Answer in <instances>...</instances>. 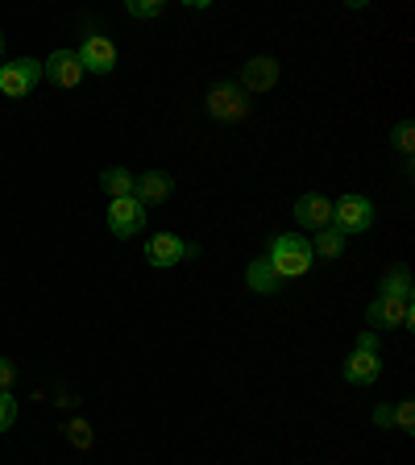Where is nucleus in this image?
I'll return each instance as SVG.
<instances>
[{
    "mask_svg": "<svg viewBox=\"0 0 415 465\" xmlns=\"http://www.w3.org/2000/svg\"><path fill=\"white\" fill-rule=\"evenodd\" d=\"M311 242H303V237H295V232H287V237H274L271 253H266V262L274 266V274H279L282 282L287 279H303V274L311 271Z\"/></svg>",
    "mask_w": 415,
    "mask_h": 465,
    "instance_id": "nucleus-1",
    "label": "nucleus"
},
{
    "mask_svg": "<svg viewBox=\"0 0 415 465\" xmlns=\"http://www.w3.org/2000/svg\"><path fill=\"white\" fill-rule=\"evenodd\" d=\"M42 79V63L38 58H13V63H0V92L13 100L29 96Z\"/></svg>",
    "mask_w": 415,
    "mask_h": 465,
    "instance_id": "nucleus-2",
    "label": "nucleus"
},
{
    "mask_svg": "<svg viewBox=\"0 0 415 465\" xmlns=\"http://www.w3.org/2000/svg\"><path fill=\"white\" fill-rule=\"evenodd\" d=\"M370 224H374V203L366 200V195H341L337 203H332V229H341L349 237V232H366Z\"/></svg>",
    "mask_w": 415,
    "mask_h": 465,
    "instance_id": "nucleus-3",
    "label": "nucleus"
},
{
    "mask_svg": "<svg viewBox=\"0 0 415 465\" xmlns=\"http://www.w3.org/2000/svg\"><path fill=\"white\" fill-rule=\"evenodd\" d=\"M195 245H187V242H179L174 232H154L150 242H145V262L150 266H158V271H171V266H179L183 258H195Z\"/></svg>",
    "mask_w": 415,
    "mask_h": 465,
    "instance_id": "nucleus-4",
    "label": "nucleus"
},
{
    "mask_svg": "<svg viewBox=\"0 0 415 465\" xmlns=\"http://www.w3.org/2000/svg\"><path fill=\"white\" fill-rule=\"evenodd\" d=\"M79 67H84V75L92 71V75H108V71L116 67V46L104 38V34H87V42L75 50Z\"/></svg>",
    "mask_w": 415,
    "mask_h": 465,
    "instance_id": "nucleus-5",
    "label": "nucleus"
},
{
    "mask_svg": "<svg viewBox=\"0 0 415 465\" xmlns=\"http://www.w3.org/2000/svg\"><path fill=\"white\" fill-rule=\"evenodd\" d=\"M366 324H370V332L407 329V324H411V303H403V300H374L366 308Z\"/></svg>",
    "mask_w": 415,
    "mask_h": 465,
    "instance_id": "nucleus-6",
    "label": "nucleus"
},
{
    "mask_svg": "<svg viewBox=\"0 0 415 465\" xmlns=\"http://www.w3.org/2000/svg\"><path fill=\"white\" fill-rule=\"evenodd\" d=\"M208 113H212L216 121H242V116L250 113V100H245V92L237 84H216L212 92H208Z\"/></svg>",
    "mask_w": 415,
    "mask_h": 465,
    "instance_id": "nucleus-7",
    "label": "nucleus"
},
{
    "mask_svg": "<svg viewBox=\"0 0 415 465\" xmlns=\"http://www.w3.org/2000/svg\"><path fill=\"white\" fill-rule=\"evenodd\" d=\"M108 229H113V237H133V232L145 229V208L133 200V195H125V200H113L108 203Z\"/></svg>",
    "mask_w": 415,
    "mask_h": 465,
    "instance_id": "nucleus-8",
    "label": "nucleus"
},
{
    "mask_svg": "<svg viewBox=\"0 0 415 465\" xmlns=\"http://www.w3.org/2000/svg\"><path fill=\"white\" fill-rule=\"evenodd\" d=\"M295 224H300V229H311V232L329 229L332 224V200L329 195H320V192L300 195V200H295Z\"/></svg>",
    "mask_w": 415,
    "mask_h": 465,
    "instance_id": "nucleus-9",
    "label": "nucleus"
},
{
    "mask_svg": "<svg viewBox=\"0 0 415 465\" xmlns=\"http://www.w3.org/2000/svg\"><path fill=\"white\" fill-rule=\"evenodd\" d=\"M42 75H46L54 87H79V79H84V67H79L75 50H54V54L42 63Z\"/></svg>",
    "mask_w": 415,
    "mask_h": 465,
    "instance_id": "nucleus-10",
    "label": "nucleus"
},
{
    "mask_svg": "<svg viewBox=\"0 0 415 465\" xmlns=\"http://www.w3.org/2000/svg\"><path fill=\"white\" fill-rule=\"evenodd\" d=\"M279 84V63L274 58H250L242 67V92L250 96V92H271V87Z\"/></svg>",
    "mask_w": 415,
    "mask_h": 465,
    "instance_id": "nucleus-11",
    "label": "nucleus"
},
{
    "mask_svg": "<svg viewBox=\"0 0 415 465\" xmlns=\"http://www.w3.org/2000/svg\"><path fill=\"white\" fill-rule=\"evenodd\" d=\"M378 374H382V361H378V353H370V349H353L345 361V382H353V387H374Z\"/></svg>",
    "mask_w": 415,
    "mask_h": 465,
    "instance_id": "nucleus-12",
    "label": "nucleus"
},
{
    "mask_svg": "<svg viewBox=\"0 0 415 465\" xmlns=\"http://www.w3.org/2000/svg\"><path fill=\"white\" fill-rule=\"evenodd\" d=\"M171 192H174V179L163 171H150V174H142V179H133V200L142 203V208L145 203H166Z\"/></svg>",
    "mask_w": 415,
    "mask_h": 465,
    "instance_id": "nucleus-13",
    "label": "nucleus"
},
{
    "mask_svg": "<svg viewBox=\"0 0 415 465\" xmlns=\"http://www.w3.org/2000/svg\"><path fill=\"white\" fill-rule=\"evenodd\" d=\"M245 282H250L258 295H274V291L282 287V279L274 274V266H271L266 258H253V262H250V271H245Z\"/></svg>",
    "mask_w": 415,
    "mask_h": 465,
    "instance_id": "nucleus-14",
    "label": "nucleus"
},
{
    "mask_svg": "<svg viewBox=\"0 0 415 465\" xmlns=\"http://www.w3.org/2000/svg\"><path fill=\"white\" fill-rule=\"evenodd\" d=\"M411 271L407 266H399V271H390L387 279H382V295L378 300H403V303H411Z\"/></svg>",
    "mask_w": 415,
    "mask_h": 465,
    "instance_id": "nucleus-15",
    "label": "nucleus"
},
{
    "mask_svg": "<svg viewBox=\"0 0 415 465\" xmlns=\"http://www.w3.org/2000/svg\"><path fill=\"white\" fill-rule=\"evenodd\" d=\"M100 187H104L113 200H125V195H133V174H129L125 166H108V171L100 174Z\"/></svg>",
    "mask_w": 415,
    "mask_h": 465,
    "instance_id": "nucleus-16",
    "label": "nucleus"
},
{
    "mask_svg": "<svg viewBox=\"0 0 415 465\" xmlns=\"http://www.w3.org/2000/svg\"><path fill=\"white\" fill-rule=\"evenodd\" d=\"M311 253H320V258H341L345 253V232L341 229H320L316 232V242H311Z\"/></svg>",
    "mask_w": 415,
    "mask_h": 465,
    "instance_id": "nucleus-17",
    "label": "nucleus"
},
{
    "mask_svg": "<svg viewBox=\"0 0 415 465\" xmlns=\"http://www.w3.org/2000/svg\"><path fill=\"white\" fill-rule=\"evenodd\" d=\"M13 420H17V399L9 391H0V432H9Z\"/></svg>",
    "mask_w": 415,
    "mask_h": 465,
    "instance_id": "nucleus-18",
    "label": "nucleus"
},
{
    "mask_svg": "<svg viewBox=\"0 0 415 465\" xmlns=\"http://www.w3.org/2000/svg\"><path fill=\"white\" fill-rule=\"evenodd\" d=\"M125 9H129V17H158V13H163V0H129Z\"/></svg>",
    "mask_w": 415,
    "mask_h": 465,
    "instance_id": "nucleus-19",
    "label": "nucleus"
},
{
    "mask_svg": "<svg viewBox=\"0 0 415 465\" xmlns=\"http://www.w3.org/2000/svg\"><path fill=\"white\" fill-rule=\"evenodd\" d=\"M395 424H399V432H415V403L411 399H403V403L395 407Z\"/></svg>",
    "mask_w": 415,
    "mask_h": 465,
    "instance_id": "nucleus-20",
    "label": "nucleus"
},
{
    "mask_svg": "<svg viewBox=\"0 0 415 465\" xmlns=\"http://www.w3.org/2000/svg\"><path fill=\"white\" fill-rule=\"evenodd\" d=\"M395 145L403 150V154H411V145H415V125L411 121H403V125L395 129Z\"/></svg>",
    "mask_w": 415,
    "mask_h": 465,
    "instance_id": "nucleus-21",
    "label": "nucleus"
},
{
    "mask_svg": "<svg viewBox=\"0 0 415 465\" xmlns=\"http://www.w3.org/2000/svg\"><path fill=\"white\" fill-rule=\"evenodd\" d=\"M13 378H17L13 361H9V358H0V391H9V387H13Z\"/></svg>",
    "mask_w": 415,
    "mask_h": 465,
    "instance_id": "nucleus-22",
    "label": "nucleus"
},
{
    "mask_svg": "<svg viewBox=\"0 0 415 465\" xmlns=\"http://www.w3.org/2000/svg\"><path fill=\"white\" fill-rule=\"evenodd\" d=\"M71 440H75V445H87V440H92V436H87V424H71Z\"/></svg>",
    "mask_w": 415,
    "mask_h": 465,
    "instance_id": "nucleus-23",
    "label": "nucleus"
},
{
    "mask_svg": "<svg viewBox=\"0 0 415 465\" xmlns=\"http://www.w3.org/2000/svg\"><path fill=\"white\" fill-rule=\"evenodd\" d=\"M358 349H370V353H378V332H361V337H358Z\"/></svg>",
    "mask_w": 415,
    "mask_h": 465,
    "instance_id": "nucleus-24",
    "label": "nucleus"
},
{
    "mask_svg": "<svg viewBox=\"0 0 415 465\" xmlns=\"http://www.w3.org/2000/svg\"><path fill=\"white\" fill-rule=\"evenodd\" d=\"M374 424H395V411L390 407H374Z\"/></svg>",
    "mask_w": 415,
    "mask_h": 465,
    "instance_id": "nucleus-25",
    "label": "nucleus"
},
{
    "mask_svg": "<svg viewBox=\"0 0 415 465\" xmlns=\"http://www.w3.org/2000/svg\"><path fill=\"white\" fill-rule=\"evenodd\" d=\"M0 54H5V34H0Z\"/></svg>",
    "mask_w": 415,
    "mask_h": 465,
    "instance_id": "nucleus-26",
    "label": "nucleus"
}]
</instances>
